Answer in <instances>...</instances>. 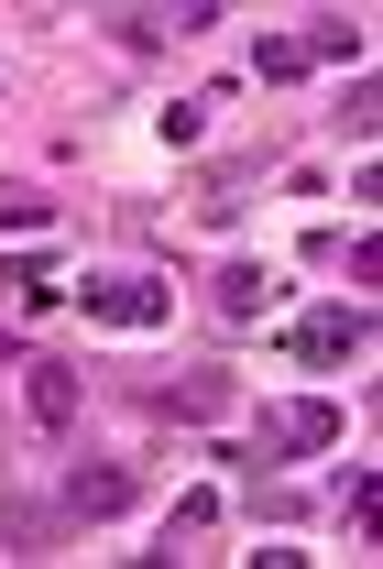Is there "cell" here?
I'll return each mask as SVG.
<instances>
[{
  "label": "cell",
  "instance_id": "ba28073f",
  "mask_svg": "<svg viewBox=\"0 0 383 569\" xmlns=\"http://www.w3.org/2000/svg\"><path fill=\"white\" fill-rule=\"evenodd\" d=\"M220 406H230V372H187V383H153V417H187V427H198V417H220Z\"/></svg>",
  "mask_w": 383,
  "mask_h": 569
},
{
  "label": "cell",
  "instance_id": "9c48e42d",
  "mask_svg": "<svg viewBox=\"0 0 383 569\" xmlns=\"http://www.w3.org/2000/svg\"><path fill=\"white\" fill-rule=\"evenodd\" d=\"M209 526H220V493H175V515H164V537H153L143 559H164L175 537H209Z\"/></svg>",
  "mask_w": 383,
  "mask_h": 569
},
{
  "label": "cell",
  "instance_id": "4fadbf2b",
  "mask_svg": "<svg viewBox=\"0 0 383 569\" xmlns=\"http://www.w3.org/2000/svg\"><path fill=\"white\" fill-rule=\"evenodd\" d=\"M0 230H56V198L44 187H0Z\"/></svg>",
  "mask_w": 383,
  "mask_h": 569
},
{
  "label": "cell",
  "instance_id": "9a60e30c",
  "mask_svg": "<svg viewBox=\"0 0 383 569\" xmlns=\"http://www.w3.org/2000/svg\"><path fill=\"white\" fill-rule=\"evenodd\" d=\"M241 209H252V176H241V164H230V176H209V198H198V219H220V230H230Z\"/></svg>",
  "mask_w": 383,
  "mask_h": 569
},
{
  "label": "cell",
  "instance_id": "7c38bea8",
  "mask_svg": "<svg viewBox=\"0 0 383 569\" xmlns=\"http://www.w3.org/2000/svg\"><path fill=\"white\" fill-rule=\"evenodd\" d=\"M340 526H351V537H373V460H351V471H340Z\"/></svg>",
  "mask_w": 383,
  "mask_h": 569
},
{
  "label": "cell",
  "instance_id": "5b68a950",
  "mask_svg": "<svg viewBox=\"0 0 383 569\" xmlns=\"http://www.w3.org/2000/svg\"><path fill=\"white\" fill-rule=\"evenodd\" d=\"M121 503H132V471H121V460H77L67 471V515L77 526H99V515H121Z\"/></svg>",
  "mask_w": 383,
  "mask_h": 569
},
{
  "label": "cell",
  "instance_id": "2e32d148",
  "mask_svg": "<svg viewBox=\"0 0 383 569\" xmlns=\"http://www.w3.org/2000/svg\"><path fill=\"white\" fill-rule=\"evenodd\" d=\"M153 132L175 142V153H187V142H209V99H175V110H153Z\"/></svg>",
  "mask_w": 383,
  "mask_h": 569
},
{
  "label": "cell",
  "instance_id": "3957f363",
  "mask_svg": "<svg viewBox=\"0 0 383 569\" xmlns=\"http://www.w3.org/2000/svg\"><path fill=\"white\" fill-rule=\"evenodd\" d=\"M285 351H296L306 372H329V361H362V351H373V307H362V296H351V307H306Z\"/></svg>",
  "mask_w": 383,
  "mask_h": 569
},
{
  "label": "cell",
  "instance_id": "5bb4252c",
  "mask_svg": "<svg viewBox=\"0 0 383 569\" xmlns=\"http://www.w3.org/2000/svg\"><path fill=\"white\" fill-rule=\"evenodd\" d=\"M252 77H263V88H285V77H306L296 33H263V44H252Z\"/></svg>",
  "mask_w": 383,
  "mask_h": 569
},
{
  "label": "cell",
  "instance_id": "e0dca14e",
  "mask_svg": "<svg viewBox=\"0 0 383 569\" xmlns=\"http://www.w3.org/2000/svg\"><path fill=\"white\" fill-rule=\"evenodd\" d=\"M0 361H11V372H22V361H33V351H22V329H0Z\"/></svg>",
  "mask_w": 383,
  "mask_h": 569
},
{
  "label": "cell",
  "instance_id": "6da1fadb",
  "mask_svg": "<svg viewBox=\"0 0 383 569\" xmlns=\"http://www.w3.org/2000/svg\"><path fill=\"white\" fill-rule=\"evenodd\" d=\"M318 449H340V406L329 395H296V406H263L241 449H220L230 471H263V460H318Z\"/></svg>",
  "mask_w": 383,
  "mask_h": 569
},
{
  "label": "cell",
  "instance_id": "30bf717a",
  "mask_svg": "<svg viewBox=\"0 0 383 569\" xmlns=\"http://www.w3.org/2000/svg\"><path fill=\"white\" fill-rule=\"evenodd\" d=\"M164 33H175V11H110V44H121V56H153Z\"/></svg>",
  "mask_w": 383,
  "mask_h": 569
},
{
  "label": "cell",
  "instance_id": "8992f818",
  "mask_svg": "<svg viewBox=\"0 0 383 569\" xmlns=\"http://www.w3.org/2000/svg\"><path fill=\"white\" fill-rule=\"evenodd\" d=\"M274 296H285V284L263 274V263H220V284H209V307H220V318H263Z\"/></svg>",
  "mask_w": 383,
  "mask_h": 569
},
{
  "label": "cell",
  "instance_id": "277c9868",
  "mask_svg": "<svg viewBox=\"0 0 383 569\" xmlns=\"http://www.w3.org/2000/svg\"><path fill=\"white\" fill-rule=\"evenodd\" d=\"M77 395H88V383H77V361H56V351L22 361V406H33L44 438H67V427H77Z\"/></svg>",
  "mask_w": 383,
  "mask_h": 569
},
{
  "label": "cell",
  "instance_id": "52a82bcc",
  "mask_svg": "<svg viewBox=\"0 0 383 569\" xmlns=\"http://www.w3.org/2000/svg\"><path fill=\"white\" fill-rule=\"evenodd\" d=\"M296 56L306 67H362V22H351V11H318V22L296 33Z\"/></svg>",
  "mask_w": 383,
  "mask_h": 569
},
{
  "label": "cell",
  "instance_id": "8fae6325",
  "mask_svg": "<svg viewBox=\"0 0 383 569\" xmlns=\"http://www.w3.org/2000/svg\"><path fill=\"white\" fill-rule=\"evenodd\" d=\"M340 132H351V142L383 132V88H373V77H351V88H340Z\"/></svg>",
  "mask_w": 383,
  "mask_h": 569
},
{
  "label": "cell",
  "instance_id": "7a4b0ae2",
  "mask_svg": "<svg viewBox=\"0 0 383 569\" xmlns=\"http://www.w3.org/2000/svg\"><path fill=\"white\" fill-rule=\"evenodd\" d=\"M67 296L88 307V329H164L175 318V284H153V274H77Z\"/></svg>",
  "mask_w": 383,
  "mask_h": 569
}]
</instances>
